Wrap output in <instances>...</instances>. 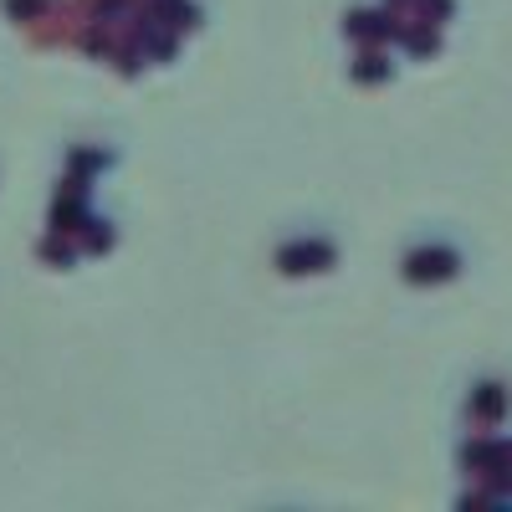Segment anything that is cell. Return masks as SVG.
<instances>
[{
    "label": "cell",
    "instance_id": "cell-1",
    "mask_svg": "<svg viewBox=\"0 0 512 512\" xmlns=\"http://www.w3.org/2000/svg\"><path fill=\"white\" fill-rule=\"evenodd\" d=\"M456 272H461V256H456L451 246H441V241L415 246L405 262H400V277H405L410 287H436V282H451Z\"/></svg>",
    "mask_w": 512,
    "mask_h": 512
},
{
    "label": "cell",
    "instance_id": "cell-2",
    "mask_svg": "<svg viewBox=\"0 0 512 512\" xmlns=\"http://www.w3.org/2000/svg\"><path fill=\"white\" fill-rule=\"evenodd\" d=\"M272 262H277V272H287V277H313V272H328V267L338 262V246L323 241V236H303V241L277 246Z\"/></svg>",
    "mask_w": 512,
    "mask_h": 512
},
{
    "label": "cell",
    "instance_id": "cell-3",
    "mask_svg": "<svg viewBox=\"0 0 512 512\" xmlns=\"http://www.w3.org/2000/svg\"><path fill=\"white\" fill-rule=\"evenodd\" d=\"M502 415H507V390H502L497 379H482L477 395H472V420L477 425H497Z\"/></svg>",
    "mask_w": 512,
    "mask_h": 512
},
{
    "label": "cell",
    "instance_id": "cell-4",
    "mask_svg": "<svg viewBox=\"0 0 512 512\" xmlns=\"http://www.w3.org/2000/svg\"><path fill=\"white\" fill-rule=\"evenodd\" d=\"M395 67H390V57H384L379 47H359V57H354V82H384Z\"/></svg>",
    "mask_w": 512,
    "mask_h": 512
},
{
    "label": "cell",
    "instance_id": "cell-5",
    "mask_svg": "<svg viewBox=\"0 0 512 512\" xmlns=\"http://www.w3.org/2000/svg\"><path fill=\"white\" fill-rule=\"evenodd\" d=\"M108 164H113V154H108V149H72V154H67V175L93 180L98 169H108Z\"/></svg>",
    "mask_w": 512,
    "mask_h": 512
},
{
    "label": "cell",
    "instance_id": "cell-6",
    "mask_svg": "<svg viewBox=\"0 0 512 512\" xmlns=\"http://www.w3.org/2000/svg\"><path fill=\"white\" fill-rule=\"evenodd\" d=\"M77 246L88 251V256H103V251L113 246V226H108V221H88V231L77 236Z\"/></svg>",
    "mask_w": 512,
    "mask_h": 512
},
{
    "label": "cell",
    "instance_id": "cell-7",
    "mask_svg": "<svg viewBox=\"0 0 512 512\" xmlns=\"http://www.w3.org/2000/svg\"><path fill=\"white\" fill-rule=\"evenodd\" d=\"M0 6H6V16H11V21L31 26V21H41V16H47V6H52V0H0Z\"/></svg>",
    "mask_w": 512,
    "mask_h": 512
},
{
    "label": "cell",
    "instance_id": "cell-8",
    "mask_svg": "<svg viewBox=\"0 0 512 512\" xmlns=\"http://www.w3.org/2000/svg\"><path fill=\"white\" fill-rule=\"evenodd\" d=\"M384 6H395V11H410V0H384Z\"/></svg>",
    "mask_w": 512,
    "mask_h": 512
}]
</instances>
